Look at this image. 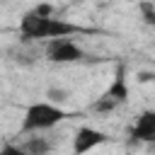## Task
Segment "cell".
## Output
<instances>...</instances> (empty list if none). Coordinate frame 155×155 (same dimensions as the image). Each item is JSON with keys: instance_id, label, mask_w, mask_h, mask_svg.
I'll use <instances>...</instances> for the list:
<instances>
[{"instance_id": "obj_8", "label": "cell", "mask_w": 155, "mask_h": 155, "mask_svg": "<svg viewBox=\"0 0 155 155\" xmlns=\"http://www.w3.org/2000/svg\"><path fill=\"white\" fill-rule=\"evenodd\" d=\"M116 107H119V102L104 92L102 97H97V99L90 104V111H94V114H109V111H114Z\"/></svg>"}, {"instance_id": "obj_5", "label": "cell", "mask_w": 155, "mask_h": 155, "mask_svg": "<svg viewBox=\"0 0 155 155\" xmlns=\"http://www.w3.org/2000/svg\"><path fill=\"white\" fill-rule=\"evenodd\" d=\"M131 140H136V143H155V111L153 109H145L138 116V121L131 128Z\"/></svg>"}, {"instance_id": "obj_12", "label": "cell", "mask_w": 155, "mask_h": 155, "mask_svg": "<svg viewBox=\"0 0 155 155\" xmlns=\"http://www.w3.org/2000/svg\"><path fill=\"white\" fill-rule=\"evenodd\" d=\"M31 12H34V15H39V17H53V5H48V2H41V5H36Z\"/></svg>"}, {"instance_id": "obj_2", "label": "cell", "mask_w": 155, "mask_h": 155, "mask_svg": "<svg viewBox=\"0 0 155 155\" xmlns=\"http://www.w3.org/2000/svg\"><path fill=\"white\" fill-rule=\"evenodd\" d=\"M65 116H68V111L61 109V104H53V102H34V104H29L24 109L19 131L22 133H41V131H48L56 124H61Z\"/></svg>"}, {"instance_id": "obj_4", "label": "cell", "mask_w": 155, "mask_h": 155, "mask_svg": "<svg viewBox=\"0 0 155 155\" xmlns=\"http://www.w3.org/2000/svg\"><path fill=\"white\" fill-rule=\"evenodd\" d=\"M107 140H109V136L104 131H97L92 126H80L73 138V155H87L92 148H97Z\"/></svg>"}, {"instance_id": "obj_9", "label": "cell", "mask_w": 155, "mask_h": 155, "mask_svg": "<svg viewBox=\"0 0 155 155\" xmlns=\"http://www.w3.org/2000/svg\"><path fill=\"white\" fill-rule=\"evenodd\" d=\"M138 7H140V17H143V22H145L148 27H155V5L143 0Z\"/></svg>"}, {"instance_id": "obj_1", "label": "cell", "mask_w": 155, "mask_h": 155, "mask_svg": "<svg viewBox=\"0 0 155 155\" xmlns=\"http://www.w3.org/2000/svg\"><path fill=\"white\" fill-rule=\"evenodd\" d=\"M92 29H85L80 24H73L68 19L58 17H39L34 12H27L19 19V36L24 41L31 39H68L73 34H90Z\"/></svg>"}, {"instance_id": "obj_10", "label": "cell", "mask_w": 155, "mask_h": 155, "mask_svg": "<svg viewBox=\"0 0 155 155\" xmlns=\"http://www.w3.org/2000/svg\"><path fill=\"white\" fill-rule=\"evenodd\" d=\"M46 97H48V102H53V104H63V102H68V92L61 90V87H51V90L46 92Z\"/></svg>"}, {"instance_id": "obj_3", "label": "cell", "mask_w": 155, "mask_h": 155, "mask_svg": "<svg viewBox=\"0 0 155 155\" xmlns=\"http://www.w3.org/2000/svg\"><path fill=\"white\" fill-rule=\"evenodd\" d=\"M46 58L51 63H78L85 58V51L70 39H51L46 46Z\"/></svg>"}, {"instance_id": "obj_7", "label": "cell", "mask_w": 155, "mask_h": 155, "mask_svg": "<svg viewBox=\"0 0 155 155\" xmlns=\"http://www.w3.org/2000/svg\"><path fill=\"white\" fill-rule=\"evenodd\" d=\"M22 148L29 153V155H48L51 153V140L44 138V136H31L22 143Z\"/></svg>"}, {"instance_id": "obj_11", "label": "cell", "mask_w": 155, "mask_h": 155, "mask_svg": "<svg viewBox=\"0 0 155 155\" xmlns=\"http://www.w3.org/2000/svg\"><path fill=\"white\" fill-rule=\"evenodd\" d=\"M0 155H29L22 145H12V143H5L2 148H0Z\"/></svg>"}, {"instance_id": "obj_6", "label": "cell", "mask_w": 155, "mask_h": 155, "mask_svg": "<svg viewBox=\"0 0 155 155\" xmlns=\"http://www.w3.org/2000/svg\"><path fill=\"white\" fill-rule=\"evenodd\" d=\"M107 94H109V97H114L119 104H126V102H128V85H126V68H124V65H119V68H116L114 80H111V85H109Z\"/></svg>"}]
</instances>
